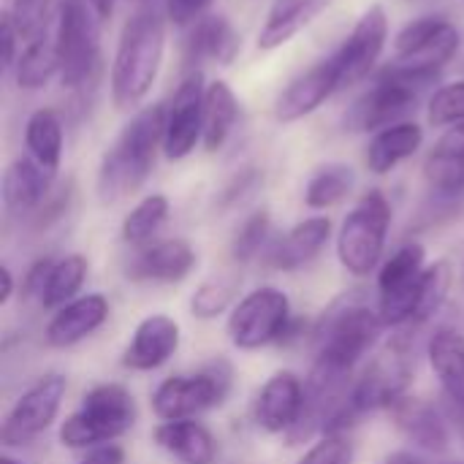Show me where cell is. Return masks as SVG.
I'll return each mask as SVG.
<instances>
[{"instance_id":"1","label":"cell","mask_w":464,"mask_h":464,"mask_svg":"<svg viewBox=\"0 0 464 464\" xmlns=\"http://www.w3.org/2000/svg\"><path fill=\"white\" fill-rule=\"evenodd\" d=\"M163 103H150L133 111V117L122 125V130L114 136V141L106 147L101 158L95 179V193L101 204H117L133 196L150 179L158 150H163Z\"/></svg>"},{"instance_id":"2","label":"cell","mask_w":464,"mask_h":464,"mask_svg":"<svg viewBox=\"0 0 464 464\" xmlns=\"http://www.w3.org/2000/svg\"><path fill=\"white\" fill-rule=\"evenodd\" d=\"M166 49V19L155 5L139 8L120 33L117 52L111 60L109 87L111 103L120 111L139 109L150 95Z\"/></svg>"},{"instance_id":"3","label":"cell","mask_w":464,"mask_h":464,"mask_svg":"<svg viewBox=\"0 0 464 464\" xmlns=\"http://www.w3.org/2000/svg\"><path fill=\"white\" fill-rule=\"evenodd\" d=\"M413 332L400 329V337H394L386 351H381L364 372L351 383L348 400L332 427L324 435L345 432L356 419L375 411H392L402 397H408V386L416 372V356H413Z\"/></svg>"},{"instance_id":"4","label":"cell","mask_w":464,"mask_h":464,"mask_svg":"<svg viewBox=\"0 0 464 464\" xmlns=\"http://www.w3.org/2000/svg\"><path fill=\"white\" fill-rule=\"evenodd\" d=\"M383 329L386 324L381 313L367 304L348 302L332 310V315L318 329V351L310 375L334 383H351L356 364L375 348Z\"/></svg>"},{"instance_id":"5","label":"cell","mask_w":464,"mask_h":464,"mask_svg":"<svg viewBox=\"0 0 464 464\" xmlns=\"http://www.w3.org/2000/svg\"><path fill=\"white\" fill-rule=\"evenodd\" d=\"M101 19L87 0H60L54 19V41L60 60V84L84 92L101 76Z\"/></svg>"},{"instance_id":"6","label":"cell","mask_w":464,"mask_h":464,"mask_svg":"<svg viewBox=\"0 0 464 464\" xmlns=\"http://www.w3.org/2000/svg\"><path fill=\"white\" fill-rule=\"evenodd\" d=\"M136 424V402L117 383L95 386L84 394L79 411L60 427V443L68 449H95L130 432Z\"/></svg>"},{"instance_id":"7","label":"cell","mask_w":464,"mask_h":464,"mask_svg":"<svg viewBox=\"0 0 464 464\" xmlns=\"http://www.w3.org/2000/svg\"><path fill=\"white\" fill-rule=\"evenodd\" d=\"M392 226V204L381 190H367L345 215L337 234V258L353 277H367L378 269Z\"/></svg>"},{"instance_id":"8","label":"cell","mask_w":464,"mask_h":464,"mask_svg":"<svg viewBox=\"0 0 464 464\" xmlns=\"http://www.w3.org/2000/svg\"><path fill=\"white\" fill-rule=\"evenodd\" d=\"M427 253L419 242H408L383 261L378 272V313L386 326L408 329L416 318Z\"/></svg>"},{"instance_id":"9","label":"cell","mask_w":464,"mask_h":464,"mask_svg":"<svg viewBox=\"0 0 464 464\" xmlns=\"http://www.w3.org/2000/svg\"><path fill=\"white\" fill-rule=\"evenodd\" d=\"M291 302L277 288L250 291L228 315V340L239 351H261L288 334Z\"/></svg>"},{"instance_id":"10","label":"cell","mask_w":464,"mask_h":464,"mask_svg":"<svg viewBox=\"0 0 464 464\" xmlns=\"http://www.w3.org/2000/svg\"><path fill=\"white\" fill-rule=\"evenodd\" d=\"M231 386V370L218 362L196 375L166 378L152 394V411L160 421H185L223 402Z\"/></svg>"},{"instance_id":"11","label":"cell","mask_w":464,"mask_h":464,"mask_svg":"<svg viewBox=\"0 0 464 464\" xmlns=\"http://www.w3.org/2000/svg\"><path fill=\"white\" fill-rule=\"evenodd\" d=\"M424 90H427L424 84L411 82V79L397 76L389 68H383L378 73V79L372 82V87H367L356 98L345 122L351 130H372V133H378L389 125L405 122L408 114L416 109Z\"/></svg>"},{"instance_id":"12","label":"cell","mask_w":464,"mask_h":464,"mask_svg":"<svg viewBox=\"0 0 464 464\" xmlns=\"http://www.w3.org/2000/svg\"><path fill=\"white\" fill-rule=\"evenodd\" d=\"M65 389H68V383L57 372L38 378L8 411L3 430H0V443L5 449H16V446L35 440L41 432H46L60 413Z\"/></svg>"},{"instance_id":"13","label":"cell","mask_w":464,"mask_h":464,"mask_svg":"<svg viewBox=\"0 0 464 464\" xmlns=\"http://www.w3.org/2000/svg\"><path fill=\"white\" fill-rule=\"evenodd\" d=\"M204 106H207L204 73L190 71V73H185L171 103L166 106L163 155L169 160L188 158L204 141Z\"/></svg>"},{"instance_id":"14","label":"cell","mask_w":464,"mask_h":464,"mask_svg":"<svg viewBox=\"0 0 464 464\" xmlns=\"http://www.w3.org/2000/svg\"><path fill=\"white\" fill-rule=\"evenodd\" d=\"M389 41V16L381 3L370 5L353 30L343 38V44L332 52L340 68V92L364 82L370 71L378 65Z\"/></svg>"},{"instance_id":"15","label":"cell","mask_w":464,"mask_h":464,"mask_svg":"<svg viewBox=\"0 0 464 464\" xmlns=\"http://www.w3.org/2000/svg\"><path fill=\"white\" fill-rule=\"evenodd\" d=\"M334 92H340V68L334 54L318 60L302 76H296L275 101L277 122H296L321 109Z\"/></svg>"},{"instance_id":"16","label":"cell","mask_w":464,"mask_h":464,"mask_svg":"<svg viewBox=\"0 0 464 464\" xmlns=\"http://www.w3.org/2000/svg\"><path fill=\"white\" fill-rule=\"evenodd\" d=\"M304 383L294 372L272 375L256 400V424L272 435H288L304 413Z\"/></svg>"},{"instance_id":"17","label":"cell","mask_w":464,"mask_h":464,"mask_svg":"<svg viewBox=\"0 0 464 464\" xmlns=\"http://www.w3.org/2000/svg\"><path fill=\"white\" fill-rule=\"evenodd\" d=\"M196 266V250L185 239H160L136 247L128 277L141 283H179Z\"/></svg>"},{"instance_id":"18","label":"cell","mask_w":464,"mask_h":464,"mask_svg":"<svg viewBox=\"0 0 464 464\" xmlns=\"http://www.w3.org/2000/svg\"><path fill=\"white\" fill-rule=\"evenodd\" d=\"M179 348V324L169 315H147L125 353H122V364L128 370H136V372H152L158 367H163Z\"/></svg>"},{"instance_id":"19","label":"cell","mask_w":464,"mask_h":464,"mask_svg":"<svg viewBox=\"0 0 464 464\" xmlns=\"http://www.w3.org/2000/svg\"><path fill=\"white\" fill-rule=\"evenodd\" d=\"M242 49V38L237 33V27L231 24L228 16L223 14H207L204 19H198L185 41V68L190 71H201L196 68L204 60H212L218 65H231L237 60Z\"/></svg>"},{"instance_id":"20","label":"cell","mask_w":464,"mask_h":464,"mask_svg":"<svg viewBox=\"0 0 464 464\" xmlns=\"http://www.w3.org/2000/svg\"><path fill=\"white\" fill-rule=\"evenodd\" d=\"M389 413L400 435L416 449L430 451V454L449 451V443H451L449 421L440 416V411L432 402L419 400V397H402Z\"/></svg>"},{"instance_id":"21","label":"cell","mask_w":464,"mask_h":464,"mask_svg":"<svg viewBox=\"0 0 464 464\" xmlns=\"http://www.w3.org/2000/svg\"><path fill=\"white\" fill-rule=\"evenodd\" d=\"M52 179L54 174L38 166L30 155L16 158L8 163L3 174V207L8 215H30L44 207V201L52 196Z\"/></svg>"},{"instance_id":"22","label":"cell","mask_w":464,"mask_h":464,"mask_svg":"<svg viewBox=\"0 0 464 464\" xmlns=\"http://www.w3.org/2000/svg\"><path fill=\"white\" fill-rule=\"evenodd\" d=\"M109 318V302L101 294H87L73 299L71 304L54 310L52 321L46 324V345L52 348H71L98 332Z\"/></svg>"},{"instance_id":"23","label":"cell","mask_w":464,"mask_h":464,"mask_svg":"<svg viewBox=\"0 0 464 464\" xmlns=\"http://www.w3.org/2000/svg\"><path fill=\"white\" fill-rule=\"evenodd\" d=\"M427 185L443 196L457 198L464 193V122L446 128L424 160Z\"/></svg>"},{"instance_id":"24","label":"cell","mask_w":464,"mask_h":464,"mask_svg":"<svg viewBox=\"0 0 464 464\" xmlns=\"http://www.w3.org/2000/svg\"><path fill=\"white\" fill-rule=\"evenodd\" d=\"M427 353L454 411L464 413V334L454 326L435 329Z\"/></svg>"},{"instance_id":"25","label":"cell","mask_w":464,"mask_h":464,"mask_svg":"<svg viewBox=\"0 0 464 464\" xmlns=\"http://www.w3.org/2000/svg\"><path fill=\"white\" fill-rule=\"evenodd\" d=\"M332 237V220L329 218H307L296 223L275 247H272V266L283 272H294L304 264H310L329 242Z\"/></svg>"},{"instance_id":"26","label":"cell","mask_w":464,"mask_h":464,"mask_svg":"<svg viewBox=\"0 0 464 464\" xmlns=\"http://www.w3.org/2000/svg\"><path fill=\"white\" fill-rule=\"evenodd\" d=\"M332 0H275L264 27L258 30V49L272 52L299 35Z\"/></svg>"},{"instance_id":"27","label":"cell","mask_w":464,"mask_h":464,"mask_svg":"<svg viewBox=\"0 0 464 464\" xmlns=\"http://www.w3.org/2000/svg\"><path fill=\"white\" fill-rule=\"evenodd\" d=\"M424 144V128L419 122H397L378 130L367 144V169L372 174H389L402 160L413 158Z\"/></svg>"},{"instance_id":"28","label":"cell","mask_w":464,"mask_h":464,"mask_svg":"<svg viewBox=\"0 0 464 464\" xmlns=\"http://www.w3.org/2000/svg\"><path fill=\"white\" fill-rule=\"evenodd\" d=\"M155 443L166 454H171L174 459L185 464H212L218 457V446H215L212 432L193 419L163 421L155 430Z\"/></svg>"},{"instance_id":"29","label":"cell","mask_w":464,"mask_h":464,"mask_svg":"<svg viewBox=\"0 0 464 464\" xmlns=\"http://www.w3.org/2000/svg\"><path fill=\"white\" fill-rule=\"evenodd\" d=\"M52 76H60L54 27H44L35 38L24 41L19 60L14 65V79L19 90H41Z\"/></svg>"},{"instance_id":"30","label":"cell","mask_w":464,"mask_h":464,"mask_svg":"<svg viewBox=\"0 0 464 464\" xmlns=\"http://www.w3.org/2000/svg\"><path fill=\"white\" fill-rule=\"evenodd\" d=\"M63 144H65V130L60 114L54 109H35L24 125V147L30 158L46 171L57 174L63 160Z\"/></svg>"},{"instance_id":"31","label":"cell","mask_w":464,"mask_h":464,"mask_svg":"<svg viewBox=\"0 0 464 464\" xmlns=\"http://www.w3.org/2000/svg\"><path fill=\"white\" fill-rule=\"evenodd\" d=\"M239 120V98L234 95V90L218 79L212 84H207V106H204V150L207 152H218L223 150V144L228 141L234 125Z\"/></svg>"},{"instance_id":"32","label":"cell","mask_w":464,"mask_h":464,"mask_svg":"<svg viewBox=\"0 0 464 464\" xmlns=\"http://www.w3.org/2000/svg\"><path fill=\"white\" fill-rule=\"evenodd\" d=\"M353 185H356V171L348 163H326L310 177L304 188V204L310 209L337 207L351 196Z\"/></svg>"},{"instance_id":"33","label":"cell","mask_w":464,"mask_h":464,"mask_svg":"<svg viewBox=\"0 0 464 464\" xmlns=\"http://www.w3.org/2000/svg\"><path fill=\"white\" fill-rule=\"evenodd\" d=\"M84 277H87L84 256H65V258L54 261L38 302L49 310H60V307L71 304L76 299L79 288L84 285Z\"/></svg>"},{"instance_id":"34","label":"cell","mask_w":464,"mask_h":464,"mask_svg":"<svg viewBox=\"0 0 464 464\" xmlns=\"http://www.w3.org/2000/svg\"><path fill=\"white\" fill-rule=\"evenodd\" d=\"M169 218V198L160 193H152L147 198H141L122 220V242L141 247L150 245V239L155 237V231L166 223Z\"/></svg>"},{"instance_id":"35","label":"cell","mask_w":464,"mask_h":464,"mask_svg":"<svg viewBox=\"0 0 464 464\" xmlns=\"http://www.w3.org/2000/svg\"><path fill=\"white\" fill-rule=\"evenodd\" d=\"M451 280H454V272H451V264L449 261H435L432 266H427L424 280H421V296H419L416 318H413V324L405 332L421 329L430 318H435L440 313V307L449 299Z\"/></svg>"},{"instance_id":"36","label":"cell","mask_w":464,"mask_h":464,"mask_svg":"<svg viewBox=\"0 0 464 464\" xmlns=\"http://www.w3.org/2000/svg\"><path fill=\"white\" fill-rule=\"evenodd\" d=\"M237 288H239V277L237 275H218V277H209L207 283L198 285V291L193 294L190 299V310L196 318H218L220 313H226L237 296Z\"/></svg>"},{"instance_id":"37","label":"cell","mask_w":464,"mask_h":464,"mask_svg":"<svg viewBox=\"0 0 464 464\" xmlns=\"http://www.w3.org/2000/svg\"><path fill=\"white\" fill-rule=\"evenodd\" d=\"M427 122L435 128H451L464 122V79L435 90L427 106Z\"/></svg>"},{"instance_id":"38","label":"cell","mask_w":464,"mask_h":464,"mask_svg":"<svg viewBox=\"0 0 464 464\" xmlns=\"http://www.w3.org/2000/svg\"><path fill=\"white\" fill-rule=\"evenodd\" d=\"M269 228H272L269 212H266V209L253 212V215L239 226L234 242H231V256H234V261H239V264L253 261V258L261 253V247L266 245Z\"/></svg>"},{"instance_id":"39","label":"cell","mask_w":464,"mask_h":464,"mask_svg":"<svg viewBox=\"0 0 464 464\" xmlns=\"http://www.w3.org/2000/svg\"><path fill=\"white\" fill-rule=\"evenodd\" d=\"M49 8L52 0H14L8 14L22 35V41L35 38L44 27H49Z\"/></svg>"},{"instance_id":"40","label":"cell","mask_w":464,"mask_h":464,"mask_svg":"<svg viewBox=\"0 0 464 464\" xmlns=\"http://www.w3.org/2000/svg\"><path fill=\"white\" fill-rule=\"evenodd\" d=\"M296 464H353V443L345 432L324 435Z\"/></svg>"},{"instance_id":"41","label":"cell","mask_w":464,"mask_h":464,"mask_svg":"<svg viewBox=\"0 0 464 464\" xmlns=\"http://www.w3.org/2000/svg\"><path fill=\"white\" fill-rule=\"evenodd\" d=\"M446 24H449V19L438 16V14H427V16H419V19L408 22L394 38V54H402V52H411V49L421 46L424 41L438 35Z\"/></svg>"},{"instance_id":"42","label":"cell","mask_w":464,"mask_h":464,"mask_svg":"<svg viewBox=\"0 0 464 464\" xmlns=\"http://www.w3.org/2000/svg\"><path fill=\"white\" fill-rule=\"evenodd\" d=\"M212 0H166V19L177 27H193L207 16Z\"/></svg>"},{"instance_id":"43","label":"cell","mask_w":464,"mask_h":464,"mask_svg":"<svg viewBox=\"0 0 464 464\" xmlns=\"http://www.w3.org/2000/svg\"><path fill=\"white\" fill-rule=\"evenodd\" d=\"M3 68L5 71H14V65H16V60H19V46H22V35H19V30H16V24H14V19H11V14L5 11L3 14Z\"/></svg>"},{"instance_id":"44","label":"cell","mask_w":464,"mask_h":464,"mask_svg":"<svg viewBox=\"0 0 464 464\" xmlns=\"http://www.w3.org/2000/svg\"><path fill=\"white\" fill-rule=\"evenodd\" d=\"M258 179H261L258 169H245V171H239V174L228 182V188L223 190V207H231V204L242 201V198L258 185Z\"/></svg>"},{"instance_id":"45","label":"cell","mask_w":464,"mask_h":464,"mask_svg":"<svg viewBox=\"0 0 464 464\" xmlns=\"http://www.w3.org/2000/svg\"><path fill=\"white\" fill-rule=\"evenodd\" d=\"M52 266H54L52 258H38V261L27 269V275H24V296H27V299H30V296H41V291H44V285H46V277H49Z\"/></svg>"},{"instance_id":"46","label":"cell","mask_w":464,"mask_h":464,"mask_svg":"<svg viewBox=\"0 0 464 464\" xmlns=\"http://www.w3.org/2000/svg\"><path fill=\"white\" fill-rule=\"evenodd\" d=\"M76 464H125V451L117 443H103L90 449Z\"/></svg>"},{"instance_id":"47","label":"cell","mask_w":464,"mask_h":464,"mask_svg":"<svg viewBox=\"0 0 464 464\" xmlns=\"http://www.w3.org/2000/svg\"><path fill=\"white\" fill-rule=\"evenodd\" d=\"M0 277H3V291H0V304H8L14 296V277L8 272V266H0Z\"/></svg>"},{"instance_id":"48","label":"cell","mask_w":464,"mask_h":464,"mask_svg":"<svg viewBox=\"0 0 464 464\" xmlns=\"http://www.w3.org/2000/svg\"><path fill=\"white\" fill-rule=\"evenodd\" d=\"M381 464H427L424 459H419L416 454H411V451H394V454H389L386 459Z\"/></svg>"},{"instance_id":"49","label":"cell","mask_w":464,"mask_h":464,"mask_svg":"<svg viewBox=\"0 0 464 464\" xmlns=\"http://www.w3.org/2000/svg\"><path fill=\"white\" fill-rule=\"evenodd\" d=\"M87 3H90V5H92V11L98 14V19H101V22H106V19L114 14V3H117V0H87Z\"/></svg>"},{"instance_id":"50","label":"cell","mask_w":464,"mask_h":464,"mask_svg":"<svg viewBox=\"0 0 464 464\" xmlns=\"http://www.w3.org/2000/svg\"><path fill=\"white\" fill-rule=\"evenodd\" d=\"M454 424H457V432H459V438L464 440V413L454 411Z\"/></svg>"},{"instance_id":"51","label":"cell","mask_w":464,"mask_h":464,"mask_svg":"<svg viewBox=\"0 0 464 464\" xmlns=\"http://www.w3.org/2000/svg\"><path fill=\"white\" fill-rule=\"evenodd\" d=\"M0 464H22V462H16L14 457H8V454H3V457H0Z\"/></svg>"},{"instance_id":"52","label":"cell","mask_w":464,"mask_h":464,"mask_svg":"<svg viewBox=\"0 0 464 464\" xmlns=\"http://www.w3.org/2000/svg\"><path fill=\"white\" fill-rule=\"evenodd\" d=\"M462 3H464V0H462Z\"/></svg>"}]
</instances>
